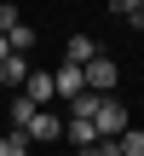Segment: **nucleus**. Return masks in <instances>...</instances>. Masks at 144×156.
Here are the masks:
<instances>
[{
    "label": "nucleus",
    "mask_w": 144,
    "mask_h": 156,
    "mask_svg": "<svg viewBox=\"0 0 144 156\" xmlns=\"http://www.w3.org/2000/svg\"><path fill=\"white\" fill-rule=\"evenodd\" d=\"M23 133H29V145H52V139H63V122H58V116L40 104V110L29 116V127H23Z\"/></svg>",
    "instance_id": "nucleus-2"
},
{
    "label": "nucleus",
    "mask_w": 144,
    "mask_h": 156,
    "mask_svg": "<svg viewBox=\"0 0 144 156\" xmlns=\"http://www.w3.org/2000/svg\"><path fill=\"white\" fill-rule=\"evenodd\" d=\"M110 6H115L121 17H133V12H139V0H110Z\"/></svg>",
    "instance_id": "nucleus-12"
},
{
    "label": "nucleus",
    "mask_w": 144,
    "mask_h": 156,
    "mask_svg": "<svg viewBox=\"0 0 144 156\" xmlns=\"http://www.w3.org/2000/svg\"><path fill=\"white\" fill-rule=\"evenodd\" d=\"M115 156H144V133L121 127V133H115Z\"/></svg>",
    "instance_id": "nucleus-9"
},
{
    "label": "nucleus",
    "mask_w": 144,
    "mask_h": 156,
    "mask_svg": "<svg viewBox=\"0 0 144 156\" xmlns=\"http://www.w3.org/2000/svg\"><path fill=\"white\" fill-rule=\"evenodd\" d=\"M139 17H144V0H139Z\"/></svg>",
    "instance_id": "nucleus-15"
},
{
    "label": "nucleus",
    "mask_w": 144,
    "mask_h": 156,
    "mask_svg": "<svg viewBox=\"0 0 144 156\" xmlns=\"http://www.w3.org/2000/svg\"><path fill=\"white\" fill-rule=\"evenodd\" d=\"M52 93L69 104L75 93H87V81H81V64H63V69H52Z\"/></svg>",
    "instance_id": "nucleus-3"
},
{
    "label": "nucleus",
    "mask_w": 144,
    "mask_h": 156,
    "mask_svg": "<svg viewBox=\"0 0 144 156\" xmlns=\"http://www.w3.org/2000/svg\"><path fill=\"white\" fill-rule=\"evenodd\" d=\"M6 52H12V46H6V35H0V58H6Z\"/></svg>",
    "instance_id": "nucleus-13"
},
{
    "label": "nucleus",
    "mask_w": 144,
    "mask_h": 156,
    "mask_svg": "<svg viewBox=\"0 0 144 156\" xmlns=\"http://www.w3.org/2000/svg\"><path fill=\"white\" fill-rule=\"evenodd\" d=\"M23 75H29V52H6L0 58V87H23Z\"/></svg>",
    "instance_id": "nucleus-4"
},
{
    "label": "nucleus",
    "mask_w": 144,
    "mask_h": 156,
    "mask_svg": "<svg viewBox=\"0 0 144 156\" xmlns=\"http://www.w3.org/2000/svg\"><path fill=\"white\" fill-rule=\"evenodd\" d=\"M23 93H29L35 104H46V98H58V93H52V69H29V75H23Z\"/></svg>",
    "instance_id": "nucleus-5"
},
{
    "label": "nucleus",
    "mask_w": 144,
    "mask_h": 156,
    "mask_svg": "<svg viewBox=\"0 0 144 156\" xmlns=\"http://www.w3.org/2000/svg\"><path fill=\"white\" fill-rule=\"evenodd\" d=\"M35 110H40V104H35V98H29V93H17V98H12V110H6V116H12V127H17V133H23V127H29V116H35Z\"/></svg>",
    "instance_id": "nucleus-7"
},
{
    "label": "nucleus",
    "mask_w": 144,
    "mask_h": 156,
    "mask_svg": "<svg viewBox=\"0 0 144 156\" xmlns=\"http://www.w3.org/2000/svg\"><path fill=\"white\" fill-rule=\"evenodd\" d=\"M81 81H87V93H115V64H110L104 52H92V58L81 64Z\"/></svg>",
    "instance_id": "nucleus-1"
},
{
    "label": "nucleus",
    "mask_w": 144,
    "mask_h": 156,
    "mask_svg": "<svg viewBox=\"0 0 144 156\" xmlns=\"http://www.w3.org/2000/svg\"><path fill=\"white\" fill-rule=\"evenodd\" d=\"M133 23H139V29H144V17H139V12H133Z\"/></svg>",
    "instance_id": "nucleus-14"
},
{
    "label": "nucleus",
    "mask_w": 144,
    "mask_h": 156,
    "mask_svg": "<svg viewBox=\"0 0 144 156\" xmlns=\"http://www.w3.org/2000/svg\"><path fill=\"white\" fill-rule=\"evenodd\" d=\"M63 133H69V139H75V151H81V145H92V139H98V127H92V116H69V122H63Z\"/></svg>",
    "instance_id": "nucleus-6"
},
{
    "label": "nucleus",
    "mask_w": 144,
    "mask_h": 156,
    "mask_svg": "<svg viewBox=\"0 0 144 156\" xmlns=\"http://www.w3.org/2000/svg\"><path fill=\"white\" fill-rule=\"evenodd\" d=\"M12 23H23V12H17V6H12V0H0V35H6V29H12Z\"/></svg>",
    "instance_id": "nucleus-11"
},
{
    "label": "nucleus",
    "mask_w": 144,
    "mask_h": 156,
    "mask_svg": "<svg viewBox=\"0 0 144 156\" xmlns=\"http://www.w3.org/2000/svg\"><path fill=\"white\" fill-rule=\"evenodd\" d=\"M0 156H29V133H0Z\"/></svg>",
    "instance_id": "nucleus-10"
},
{
    "label": "nucleus",
    "mask_w": 144,
    "mask_h": 156,
    "mask_svg": "<svg viewBox=\"0 0 144 156\" xmlns=\"http://www.w3.org/2000/svg\"><path fill=\"white\" fill-rule=\"evenodd\" d=\"M92 52H98V46H92L87 35H69V41H63V58H69V64H87Z\"/></svg>",
    "instance_id": "nucleus-8"
}]
</instances>
